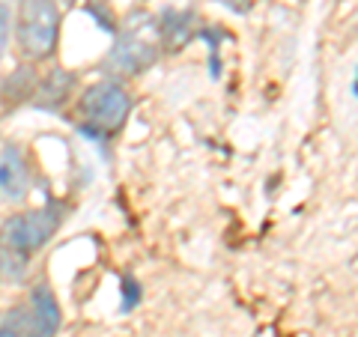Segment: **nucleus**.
<instances>
[{
    "label": "nucleus",
    "mask_w": 358,
    "mask_h": 337,
    "mask_svg": "<svg viewBox=\"0 0 358 337\" xmlns=\"http://www.w3.org/2000/svg\"><path fill=\"white\" fill-rule=\"evenodd\" d=\"M60 331V305L45 284L30 293L27 308V337H54Z\"/></svg>",
    "instance_id": "39448f33"
},
{
    "label": "nucleus",
    "mask_w": 358,
    "mask_h": 337,
    "mask_svg": "<svg viewBox=\"0 0 358 337\" xmlns=\"http://www.w3.org/2000/svg\"><path fill=\"white\" fill-rule=\"evenodd\" d=\"M9 33H13V13H9L6 3H0V60H3V54H6Z\"/></svg>",
    "instance_id": "9d476101"
},
{
    "label": "nucleus",
    "mask_w": 358,
    "mask_h": 337,
    "mask_svg": "<svg viewBox=\"0 0 358 337\" xmlns=\"http://www.w3.org/2000/svg\"><path fill=\"white\" fill-rule=\"evenodd\" d=\"M72 87H75V78H72L69 72L54 69V72L36 87V93H33V102H36L39 108H60L66 99H69Z\"/></svg>",
    "instance_id": "0eeeda50"
},
{
    "label": "nucleus",
    "mask_w": 358,
    "mask_h": 337,
    "mask_svg": "<svg viewBox=\"0 0 358 337\" xmlns=\"http://www.w3.org/2000/svg\"><path fill=\"white\" fill-rule=\"evenodd\" d=\"M27 272V257L18 254L6 245H0V278L3 280H21Z\"/></svg>",
    "instance_id": "6e6552de"
},
{
    "label": "nucleus",
    "mask_w": 358,
    "mask_h": 337,
    "mask_svg": "<svg viewBox=\"0 0 358 337\" xmlns=\"http://www.w3.org/2000/svg\"><path fill=\"white\" fill-rule=\"evenodd\" d=\"M54 3H72V0H54Z\"/></svg>",
    "instance_id": "f8f14e48"
},
{
    "label": "nucleus",
    "mask_w": 358,
    "mask_h": 337,
    "mask_svg": "<svg viewBox=\"0 0 358 337\" xmlns=\"http://www.w3.org/2000/svg\"><path fill=\"white\" fill-rule=\"evenodd\" d=\"M78 110H81V120H84L81 126L84 134H90V138H108V134L122 129V122H126L131 110V96L117 81H96L84 89Z\"/></svg>",
    "instance_id": "f257e3e1"
},
{
    "label": "nucleus",
    "mask_w": 358,
    "mask_h": 337,
    "mask_svg": "<svg viewBox=\"0 0 358 337\" xmlns=\"http://www.w3.org/2000/svg\"><path fill=\"white\" fill-rule=\"evenodd\" d=\"M60 221L63 218H60V212L54 206L15 215V218H9L3 227H0V245H6V248L30 257L33 251L45 248V242H48L54 236V230L60 227Z\"/></svg>",
    "instance_id": "20e7f679"
},
{
    "label": "nucleus",
    "mask_w": 358,
    "mask_h": 337,
    "mask_svg": "<svg viewBox=\"0 0 358 337\" xmlns=\"http://www.w3.org/2000/svg\"><path fill=\"white\" fill-rule=\"evenodd\" d=\"M159 45H162V30L159 21L152 15H134L126 30L117 36L114 51H110V69H117L122 75H138L147 66L155 63L159 57Z\"/></svg>",
    "instance_id": "7ed1b4c3"
},
{
    "label": "nucleus",
    "mask_w": 358,
    "mask_h": 337,
    "mask_svg": "<svg viewBox=\"0 0 358 337\" xmlns=\"http://www.w3.org/2000/svg\"><path fill=\"white\" fill-rule=\"evenodd\" d=\"M0 191L6 200H21L30 191V167L18 147H3L0 152Z\"/></svg>",
    "instance_id": "423d86ee"
},
{
    "label": "nucleus",
    "mask_w": 358,
    "mask_h": 337,
    "mask_svg": "<svg viewBox=\"0 0 358 337\" xmlns=\"http://www.w3.org/2000/svg\"><path fill=\"white\" fill-rule=\"evenodd\" d=\"M126 301H122V310H129V305H138V284L134 280H126Z\"/></svg>",
    "instance_id": "9b49d317"
},
{
    "label": "nucleus",
    "mask_w": 358,
    "mask_h": 337,
    "mask_svg": "<svg viewBox=\"0 0 358 337\" xmlns=\"http://www.w3.org/2000/svg\"><path fill=\"white\" fill-rule=\"evenodd\" d=\"M18 48L27 60H45L57 48L60 9L54 0H21L15 18Z\"/></svg>",
    "instance_id": "f03ea898"
},
{
    "label": "nucleus",
    "mask_w": 358,
    "mask_h": 337,
    "mask_svg": "<svg viewBox=\"0 0 358 337\" xmlns=\"http://www.w3.org/2000/svg\"><path fill=\"white\" fill-rule=\"evenodd\" d=\"M0 337H27V308H15L0 320Z\"/></svg>",
    "instance_id": "1a4fd4ad"
}]
</instances>
